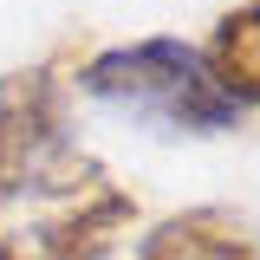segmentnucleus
<instances>
[{
	"label": "nucleus",
	"mask_w": 260,
	"mask_h": 260,
	"mask_svg": "<svg viewBox=\"0 0 260 260\" xmlns=\"http://www.w3.org/2000/svg\"><path fill=\"white\" fill-rule=\"evenodd\" d=\"M78 91L137 117L156 137H228V130H241V111L215 91L202 52L189 39H169V32L130 39V46H111V52L85 59Z\"/></svg>",
	"instance_id": "nucleus-1"
},
{
	"label": "nucleus",
	"mask_w": 260,
	"mask_h": 260,
	"mask_svg": "<svg viewBox=\"0 0 260 260\" xmlns=\"http://www.w3.org/2000/svg\"><path fill=\"white\" fill-rule=\"evenodd\" d=\"M104 182L72 137H65V85L52 65H26L0 78V208L13 195H91Z\"/></svg>",
	"instance_id": "nucleus-2"
},
{
	"label": "nucleus",
	"mask_w": 260,
	"mask_h": 260,
	"mask_svg": "<svg viewBox=\"0 0 260 260\" xmlns=\"http://www.w3.org/2000/svg\"><path fill=\"white\" fill-rule=\"evenodd\" d=\"M137 260H260V241L234 208H182L137 241Z\"/></svg>",
	"instance_id": "nucleus-3"
},
{
	"label": "nucleus",
	"mask_w": 260,
	"mask_h": 260,
	"mask_svg": "<svg viewBox=\"0 0 260 260\" xmlns=\"http://www.w3.org/2000/svg\"><path fill=\"white\" fill-rule=\"evenodd\" d=\"M130 221H137V202H130L124 189H111V182H98V189H91V195H78L72 208L46 215L32 234H39L52 254H65V260H104Z\"/></svg>",
	"instance_id": "nucleus-4"
},
{
	"label": "nucleus",
	"mask_w": 260,
	"mask_h": 260,
	"mask_svg": "<svg viewBox=\"0 0 260 260\" xmlns=\"http://www.w3.org/2000/svg\"><path fill=\"white\" fill-rule=\"evenodd\" d=\"M202 65H208L215 91H221L234 111H241V104L260 111V0H241L234 13L215 20L208 46H202Z\"/></svg>",
	"instance_id": "nucleus-5"
},
{
	"label": "nucleus",
	"mask_w": 260,
	"mask_h": 260,
	"mask_svg": "<svg viewBox=\"0 0 260 260\" xmlns=\"http://www.w3.org/2000/svg\"><path fill=\"white\" fill-rule=\"evenodd\" d=\"M0 260H65V254H52V247L26 228V234H0Z\"/></svg>",
	"instance_id": "nucleus-6"
}]
</instances>
